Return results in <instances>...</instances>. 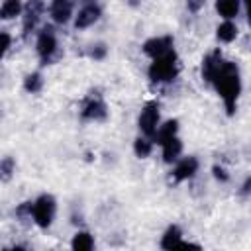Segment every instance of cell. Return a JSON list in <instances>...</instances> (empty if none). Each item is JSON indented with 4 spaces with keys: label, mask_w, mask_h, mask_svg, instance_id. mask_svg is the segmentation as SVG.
<instances>
[{
    "label": "cell",
    "mask_w": 251,
    "mask_h": 251,
    "mask_svg": "<svg viewBox=\"0 0 251 251\" xmlns=\"http://www.w3.org/2000/svg\"><path fill=\"white\" fill-rule=\"evenodd\" d=\"M176 131H178V122H176V120H167L163 126L157 127V133H155V137H153V143L163 145L167 139L175 137Z\"/></svg>",
    "instance_id": "cell-15"
},
{
    "label": "cell",
    "mask_w": 251,
    "mask_h": 251,
    "mask_svg": "<svg viewBox=\"0 0 251 251\" xmlns=\"http://www.w3.org/2000/svg\"><path fill=\"white\" fill-rule=\"evenodd\" d=\"M161 147H163V161L165 163H176L178 161V157L182 153V141L176 135L171 137V139H167Z\"/></svg>",
    "instance_id": "cell-12"
},
{
    "label": "cell",
    "mask_w": 251,
    "mask_h": 251,
    "mask_svg": "<svg viewBox=\"0 0 251 251\" xmlns=\"http://www.w3.org/2000/svg\"><path fill=\"white\" fill-rule=\"evenodd\" d=\"M151 151H153V139L151 137H137L135 141H133V153L139 157V159H145V157H149L151 155Z\"/></svg>",
    "instance_id": "cell-20"
},
{
    "label": "cell",
    "mask_w": 251,
    "mask_h": 251,
    "mask_svg": "<svg viewBox=\"0 0 251 251\" xmlns=\"http://www.w3.org/2000/svg\"><path fill=\"white\" fill-rule=\"evenodd\" d=\"M251 194V176H247L239 188V196H249Z\"/></svg>",
    "instance_id": "cell-28"
},
{
    "label": "cell",
    "mask_w": 251,
    "mask_h": 251,
    "mask_svg": "<svg viewBox=\"0 0 251 251\" xmlns=\"http://www.w3.org/2000/svg\"><path fill=\"white\" fill-rule=\"evenodd\" d=\"M35 49H37V55H39V59H41L43 65L53 63V57L57 53V35H55V29L51 25H45L37 33Z\"/></svg>",
    "instance_id": "cell-4"
},
{
    "label": "cell",
    "mask_w": 251,
    "mask_h": 251,
    "mask_svg": "<svg viewBox=\"0 0 251 251\" xmlns=\"http://www.w3.org/2000/svg\"><path fill=\"white\" fill-rule=\"evenodd\" d=\"M198 167H200V163H198L196 157H192V155H190V157H182V159L176 161V165H175L171 176H173L175 182L188 180V178H192V176L198 173Z\"/></svg>",
    "instance_id": "cell-9"
},
{
    "label": "cell",
    "mask_w": 251,
    "mask_h": 251,
    "mask_svg": "<svg viewBox=\"0 0 251 251\" xmlns=\"http://www.w3.org/2000/svg\"><path fill=\"white\" fill-rule=\"evenodd\" d=\"M173 45H175V37H173V35H155V37H149V39L143 43L141 51H143L147 57L155 59V57H161V55L169 53V51L173 49Z\"/></svg>",
    "instance_id": "cell-8"
},
{
    "label": "cell",
    "mask_w": 251,
    "mask_h": 251,
    "mask_svg": "<svg viewBox=\"0 0 251 251\" xmlns=\"http://www.w3.org/2000/svg\"><path fill=\"white\" fill-rule=\"evenodd\" d=\"M57 212V202L51 194H41L39 198L33 200V224L39 226L41 229H47L53 224Z\"/></svg>",
    "instance_id": "cell-3"
},
{
    "label": "cell",
    "mask_w": 251,
    "mask_h": 251,
    "mask_svg": "<svg viewBox=\"0 0 251 251\" xmlns=\"http://www.w3.org/2000/svg\"><path fill=\"white\" fill-rule=\"evenodd\" d=\"M180 71V65H178V55L175 49H171L169 53L161 55V57H155L153 63L149 65L147 69V76L151 82H157V84H163V82H173L176 78Z\"/></svg>",
    "instance_id": "cell-2"
},
{
    "label": "cell",
    "mask_w": 251,
    "mask_h": 251,
    "mask_svg": "<svg viewBox=\"0 0 251 251\" xmlns=\"http://www.w3.org/2000/svg\"><path fill=\"white\" fill-rule=\"evenodd\" d=\"M212 173H214V178L220 180V182H227V180H229L227 171H226L224 167H220V165H214V167H212Z\"/></svg>",
    "instance_id": "cell-26"
},
{
    "label": "cell",
    "mask_w": 251,
    "mask_h": 251,
    "mask_svg": "<svg viewBox=\"0 0 251 251\" xmlns=\"http://www.w3.org/2000/svg\"><path fill=\"white\" fill-rule=\"evenodd\" d=\"M239 4L241 0H216V12L224 20H233L239 12Z\"/></svg>",
    "instance_id": "cell-16"
},
{
    "label": "cell",
    "mask_w": 251,
    "mask_h": 251,
    "mask_svg": "<svg viewBox=\"0 0 251 251\" xmlns=\"http://www.w3.org/2000/svg\"><path fill=\"white\" fill-rule=\"evenodd\" d=\"M14 214H16V218H18L22 224H27L29 220L33 222V202L25 200V202L18 204L16 210H14Z\"/></svg>",
    "instance_id": "cell-22"
},
{
    "label": "cell",
    "mask_w": 251,
    "mask_h": 251,
    "mask_svg": "<svg viewBox=\"0 0 251 251\" xmlns=\"http://www.w3.org/2000/svg\"><path fill=\"white\" fill-rule=\"evenodd\" d=\"M71 247L75 251H90L94 247V239L88 231H76L73 241H71Z\"/></svg>",
    "instance_id": "cell-19"
},
{
    "label": "cell",
    "mask_w": 251,
    "mask_h": 251,
    "mask_svg": "<svg viewBox=\"0 0 251 251\" xmlns=\"http://www.w3.org/2000/svg\"><path fill=\"white\" fill-rule=\"evenodd\" d=\"M210 84L214 86V90L220 94V98L224 100L226 112L227 116H233L237 110V100L241 94V75H239V67L233 61H226L222 59L212 75Z\"/></svg>",
    "instance_id": "cell-1"
},
{
    "label": "cell",
    "mask_w": 251,
    "mask_h": 251,
    "mask_svg": "<svg viewBox=\"0 0 251 251\" xmlns=\"http://www.w3.org/2000/svg\"><path fill=\"white\" fill-rule=\"evenodd\" d=\"M45 12V2L43 0H27V4L24 6V16H22V29H24V37H27L35 25L39 24L41 16Z\"/></svg>",
    "instance_id": "cell-7"
},
{
    "label": "cell",
    "mask_w": 251,
    "mask_h": 251,
    "mask_svg": "<svg viewBox=\"0 0 251 251\" xmlns=\"http://www.w3.org/2000/svg\"><path fill=\"white\" fill-rule=\"evenodd\" d=\"M220 61H222V53H220V49L208 53V55L202 59V69H200V73H202V78H204L206 82L212 80V75H214V71H216V67H218Z\"/></svg>",
    "instance_id": "cell-13"
},
{
    "label": "cell",
    "mask_w": 251,
    "mask_h": 251,
    "mask_svg": "<svg viewBox=\"0 0 251 251\" xmlns=\"http://www.w3.org/2000/svg\"><path fill=\"white\" fill-rule=\"evenodd\" d=\"M106 55H108L106 43H94V45H90V49H88V57L94 59V61H102Z\"/></svg>",
    "instance_id": "cell-24"
},
{
    "label": "cell",
    "mask_w": 251,
    "mask_h": 251,
    "mask_svg": "<svg viewBox=\"0 0 251 251\" xmlns=\"http://www.w3.org/2000/svg\"><path fill=\"white\" fill-rule=\"evenodd\" d=\"M159 118H161V114H159V104L155 102V100H151V102H147L143 108H141V112H139V118H137V127H139V131L145 135V137H155V133H157V127H159Z\"/></svg>",
    "instance_id": "cell-5"
},
{
    "label": "cell",
    "mask_w": 251,
    "mask_h": 251,
    "mask_svg": "<svg viewBox=\"0 0 251 251\" xmlns=\"http://www.w3.org/2000/svg\"><path fill=\"white\" fill-rule=\"evenodd\" d=\"M204 4H206V0H186V8H188V12H192V14L200 12Z\"/></svg>",
    "instance_id": "cell-27"
},
{
    "label": "cell",
    "mask_w": 251,
    "mask_h": 251,
    "mask_svg": "<svg viewBox=\"0 0 251 251\" xmlns=\"http://www.w3.org/2000/svg\"><path fill=\"white\" fill-rule=\"evenodd\" d=\"M10 45H12L10 33H8V31H2V33H0V55H2V57L10 51Z\"/></svg>",
    "instance_id": "cell-25"
},
{
    "label": "cell",
    "mask_w": 251,
    "mask_h": 251,
    "mask_svg": "<svg viewBox=\"0 0 251 251\" xmlns=\"http://www.w3.org/2000/svg\"><path fill=\"white\" fill-rule=\"evenodd\" d=\"M182 241V231L178 226H169L161 237V247L163 249H178V243Z\"/></svg>",
    "instance_id": "cell-14"
},
{
    "label": "cell",
    "mask_w": 251,
    "mask_h": 251,
    "mask_svg": "<svg viewBox=\"0 0 251 251\" xmlns=\"http://www.w3.org/2000/svg\"><path fill=\"white\" fill-rule=\"evenodd\" d=\"M22 12H24L22 0H4L2 8H0V18L2 20H12V18L20 16Z\"/></svg>",
    "instance_id": "cell-18"
},
{
    "label": "cell",
    "mask_w": 251,
    "mask_h": 251,
    "mask_svg": "<svg viewBox=\"0 0 251 251\" xmlns=\"http://www.w3.org/2000/svg\"><path fill=\"white\" fill-rule=\"evenodd\" d=\"M245 2V8H247V22L251 24V0H243Z\"/></svg>",
    "instance_id": "cell-29"
},
{
    "label": "cell",
    "mask_w": 251,
    "mask_h": 251,
    "mask_svg": "<svg viewBox=\"0 0 251 251\" xmlns=\"http://www.w3.org/2000/svg\"><path fill=\"white\" fill-rule=\"evenodd\" d=\"M49 14H51L53 22L67 24L73 16V0H51Z\"/></svg>",
    "instance_id": "cell-11"
},
{
    "label": "cell",
    "mask_w": 251,
    "mask_h": 251,
    "mask_svg": "<svg viewBox=\"0 0 251 251\" xmlns=\"http://www.w3.org/2000/svg\"><path fill=\"white\" fill-rule=\"evenodd\" d=\"M216 37H218V41H222V43H231V41L237 37V25H235L231 20L222 22V24L218 25V29H216Z\"/></svg>",
    "instance_id": "cell-17"
},
{
    "label": "cell",
    "mask_w": 251,
    "mask_h": 251,
    "mask_svg": "<svg viewBox=\"0 0 251 251\" xmlns=\"http://www.w3.org/2000/svg\"><path fill=\"white\" fill-rule=\"evenodd\" d=\"M129 2V6H137L139 4V0H127Z\"/></svg>",
    "instance_id": "cell-30"
},
{
    "label": "cell",
    "mask_w": 251,
    "mask_h": 251,
    "mask_svg": "<svg viewBox=\"0 0 251 251\" xmlns=\"http://www.w3.org/2000/svg\"><path fill=\"white\" fill-rule=\"evenodd\" d=\"M14 171H16V161H14V157H4V159L0 161V178H2L4 182H8V180L12 178V175H14Z\"/></svg>",
    "instance_id": "cell-23"
},
{
    "label": "cell",
    "mask_w": 251,
    "mask_h": 251,
    "mask_svg": "<svg viewBox=\"0 0 251 251\" xmlns=\"http://www.w3.org/2000/svg\"><path fill=\"white\" fill-rule=\"evenodd\" d=\"M100 16H102V10H100L98 4H86L84 8L78 10V14L75 18V27L76 29H84V27L96 24L100 20Z\"/></svg>",
    "instance_id": "cell-10"
},
{
    "label": "cell",
    "mask_w": 251,
    "mask_h": 251,
    "mask_svg": "<svg viewBox=\"0 0 251 251\" xmlns=\"http://www.w3.org/2000/svg\"><path fill=\"white\" fill-rule=\"evenodd\" d=\"M43 88V76L39 73H29L24 78V90L29 94H37Z\"/></svg>",
    "instance_id": "cell-21"
},
{
    "label": "cell",
    "mask_w": 251,
    "mask_h": 251,
    "mask_svg": "<svg viewBox=\"0 0 251 251\" xmlns=\"http://www.w3.org/2000/svg\"><path fill=\"white\" fill-rule=\"evenodd\" d=\"M80 118L86 122H104L108 118V106L98 92H92L84 100L82 110H80Z\"/></svg>",
    "instance_id": "cell-6"
}]
</instances>
